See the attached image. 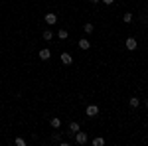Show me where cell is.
<instances>
[{
  "label": "cell",
  "mask_w": 148,
  "mask_h": 146,
  "mask_svg": "<svg viewBox=\"0 0 148 146\" xmlns=\"http://www.w3.org/2000/svg\"><path fill=\"white\" fill-rule=\"evenodd\" d=\"M85 112H87V117H97V114H99V107H97V105H89Z\"/></svg>",
  "instance_id": "cell-1"
},
{
  "label": "cell",
  "mask_w": 148,
  "mask_h": 146,
  "mask_svg": "<svg viewBox=\"0 0 148 146\" xmlns=\"http://www.w3.org/2000/svg\"><path fill=\"white\" fill-rule=\"evenodd\" d=\"M75 142H77V144H85V142H87V134H85V132H75Z\"/></svg>",
  "instance_id": "cell-2"
},
{
  "label": "cell",
  "mask_w": 148,
  "mask_h": 146,
  "mask_svg": "<svg viewBox=\"0 0 148 146\" xmlns=\"http://www.w3.org/2000/svg\"><path fill=\"white\" fill-rule=\"evenodd\" d=\"M59 59H61V63H63V65H71V63H73V57L69 56V53H61Z\"/></svg>",
  "instance_id": "cell-3"
},
{
  "label": "cell",
  "mask_w": 148,
  "mask_h": 146,
  "mask_svg": "<svg viewBox=\"0 0 148 146\" xmlns=\"http://www.w3.org/2000/svg\"><path fill=\"white\" fill-rule=\"evenodd\" d=\"M126 49H130V51L136 49V40L134 38H126Z\"/></svg>",
  "instance_id": "cell-4"
},
{
  "label": "cell",
  "mask_w": 148,
  "mask_h": 146,
  "mask_svg": "<svg viewBox=\"0 0 148 146\" xmlns=\"http://www.w3.org/2000/svg\"><path fill=\"white\" fill-rule=\"evenodd\" d=\"M46 22L47 24H56L57 22V16H56V14H51V12H47V14H46Z\"/></svg>",
  "instance_id": "cell-5"
},
{
  "label": "cell",
  "mask_w": 148,
  "mask_h": 146,
  "mask_svg": "<svg viewBox=\"0 0 148 146\" xmlns=\"http://www.w3.org/2000/svg\"><path fill=\"white\" fill-rule=\"evenodd\" d=\"M49 57H51V51H49V49H42V51H40V59H44V61H46V59H49Z\"/></svg>",
  "instance_id": "cell-6"
},
{
  "label": "cell",
  "mask_w": 148,
  "mask_h": 146,
  "mask_svg": "<svg viewBox=\"0 0 148 146\" xmlns=\"http://www.w3.org/2000/svg\"><path fill=\"white\" fill-rule=\"evenodd\" d=\"M79 47H81V49H89V47H91L89 40H85V38H83V40H79Z\"/></svg>",
  "instance_id": "cell-7"
},
{
  "label": "cell",
  "mask_w": 148,
  "mask_h": 146,
  "mask_svg": "<svg viewBox=\"0 0 148 146\" xmlns=\"http://www.w3.org/2000/svg\"><path fill=\"white\" fill-rule=\"evenodd\" d=\"M49 124H51V126H53V128H59V126H61V121H59V119H57V117H53V119H51V121H49Z\"/></svg>",
  "instance_id": "cell-8"
},
{
  "label": "cell",
  "mask_w": 148,
  "mask_h": 146,
  "mask_svg": "<svg viewBox=\"0 0 148 146\" xmlns=\"http://www.w3.org/2000/svg\"><path fill=\"white\" fill-rule=\"evenodd\" d=\"M128 105H130V107H132V109H136L138 105H140V99H136V97H132V99H130V101H128Z\"/></svg>",
  "instance_id": "cell-9"
},
{
  "label": "cell",
  "mask_w": 148,
  "mask_h": 146,
  "mask_svg": "<svg viewBox=\"0 0 148 146\" xmlns=\"http://www.w3.org/2000/svg\"><path fill=\"white\" fill-rule=\"evenodd\" d=\"M69 130L71 132H79V123H71L69 124Z\"/></svg>",
  "instance_id": "cell-10"
},
{
  "label": "cell",
  "mask_w": 148,
  "mask_h": 146,
  "mask_svg": "<svg viewBox=\"0 0 148 146\" xmlns=\"http://www.w3.org/2000/svg\"><path fill=\"white\" fill-rule=\"evenodd\" d=\"M57 36H59V38H61V40H67V30H59V32H57Z\"/></svg>",
  "instance_id": "cell-11"
},
{
  "label": "cell",
  "mask_w": 148,
  "mask_h": 146,
  "mask_svg": "<svg viewBox=\"0 0 148 146\" xmlns=\"http://www.w3.org/2000/svg\"><path fill=\"white\" fill-rule=\"evenodd\" d=\"M103 144H105L103 138H93V146H103Z\"/></svg>",
  "instance_id": "cell-12"
},
{
  "label": "cell",
  "mask_w": 148,
  "mask_h": 146,
  "mask_svg": "<svg viewBox=\"0 0 148 146\" xmlns=\"http://www.w3.org/2000/svg\"><path fill=\"white\" fill-rule=\"evenodd\" d=\"M42 38H44V40H47V42H49V40H51V38H53V34H51V32H49V30H46V32H44V36H42Z\"/></svg>",
  "instance_id": "cell-13"
},
{
  "label": "cell",
  "mask_w": 148,
  "mask_h": 146,
  "mask_svg": "<svg viewBox=\"0 0 148 146\" xmlns=\"http://www.w3.org/2000/svg\"><path fill=\"white\" fill-rule=\"evenodd\" d=\"M83 30H85V34H91L95 28H93V24H85V28H83Z\"/></svg>",
  "instance_id": "cell-14"
},
{
  "label": "cell",
  "mask_w": 148,
  "mask_h": 146,
  "mask_svg": "<svg viewBox=\"0 0 148 146\" xmlns=\"http://www.w3.org/2000/svg\"><path fill=\"white\" fill-rule=\"evenodd\" d=\"M123 20H125L126 24H128V22H132V14H130V12H126L125 16H123Z\"/></svg>",
  "instance_id": "cell-15"
},
{
  "label": "cell",
  "mask_w": 148,
  "mask_h": 146,
  "mask_svg": "<svg viewBox=\"0 0 148 146\" xmlns=\"http://www.w3.org/2000/svg\"><path fill=\"white\" fill-rule=\"evenodd\" d=\"M16 146H26V140L24 138H16Z\"/></svg>",
  "instance_id": "cell-16"
},
{
  "label": "cell",
  "mask_w": 148,
  "mask_h": 146,
  "mask_svg": "<svg viewBox=\"0 0 148 146\" xmlns=\"http://www.w3.org/2000/svg\"><path fill=\"white\" fill-rule=\"evenodd\" d=\"M103 2H105V4H113L114 0H103Z\"/></svg>",
  "instance_id": "cell-17"
},
{
  "label": "cell",
  "mask_w": 148,
  "mask_h": 146,
  "mask_svg": "<svg viewBox=\"0 0 148 146\" xmlns=\"http://www.w3.org/2000/svg\"><path fill=\"white\" fill-rule=\"evenodd\" d=\"M91 2H93V4H97V2H99V0H91Z\"/></svg>",
  "instance_id": "cell-18"
},
{
  "label": "cell",
  "mask_w": 148,
  "mask_h": 146,
  "mask_svg": "<svg viewBox=\"0 0 148 146\" xmlns=\"http://www.w3.org/2000/svg\"><path fill=\"white\" fill-rule=\"evenodd\" d=\"M144 105H146V107H148V99H146V101H144Z\"/></svg>",
  "instance_id": "cell-19"
}]
</instances>
